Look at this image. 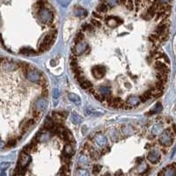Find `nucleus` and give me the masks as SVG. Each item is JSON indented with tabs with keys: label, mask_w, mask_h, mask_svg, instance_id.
<instances>
[{
	"label": "nucleus",
	"mask_w": 176,
	"mask_h": 176,
	"mask_svg": "<svg viewBox=\"0 0 176 176\" xmlns=\"http://www.w3.org/2000/svg\"><path fill=\"white\" fill-rule=\"evenodd\" d=\"M154 68L157 71H159V73L167 74L170 71V70L167 67V65L165 63H162V62H156L155 64H154Z\"/></svg>",
	"instance_id": "nucleus-9"
},
{
	"label": "nucleus",
	"mask_w": 176,
	"mask_h": 176,
	"mask_svg": "<svg viewBox=\"0 0 176 176\" xmlns=\"http://www.w3.org/2000/svg\"><path fill=\"white\" fill-rule=\"evenodd\" d=\"M19 53L25 54V55H34L37 52H36V50H34V49H33L31 48H21Z\"/></svg>",
	"instance_id": "nucleus-24"
},
{
	"label": "nucleus",
	"mask_w": 176,
	"mask_h": 176,
	"mask_svg": "<svg viewBox=\"0 0 176 176\" xmlns=\"http://www.w3.org/2000/svg\"><path fill=\"white\" fill-rule=\"evenodd\" d=\"M35 123V120L33 119H29V120H26L25 122H23L22 125H20V129L22 130L23 132H26L31 126L33 125V123Z\"/></svg>",
	"instance_id": "nucleus-14"
},
{
	"label": "nucleus",
	"mask_w": 176,
	"mask_h": 176,
	"mask_svg": "<svg viewBox=\"0 0 176 176\" xmlns=\"http://www.w3.org/2000/svg\"><path fill=\"white\" fill-rule=\"evenodd\" d=\"M31 160V157L29 155H26L25 153H20V157H19V164L21 167L26 168V167L29 164Z\"/></svg>",
	"instance_id": "nucleus-10"
},
{
	"label": "nucleus",
	"mask_w": 176,
	"mask_h": 176,
	"mask_svg": "<svg viewBox=\"0 0 176 176\" xmlns=\"http://www.w3.org/2000/svg\"><path fill=\"white\" fill-rule=\"evenodd\" d=\"M100 170H101V166L100 165H94L93 167V173L94 175H98L100 172Z\"/></svg>",
	"instance_id": "nucleus-37"
},
{
	"label": "nucleus",
	"mask_w": 176,
	"mask_h": 176,
	"mask_svg": "<svg viewBox=\"0 0 176 176\" xmlns=\"http://www.w3.org/2000/svg\"><path fill=\"white\" fill-rule=\"evenodd\" d=\"M158 176H175V164L167 167L159 173Z\"/></svg>",
	"instance_id": "nucleus-6"
},
{
	"label": "nucleus",
	"mask_w": 176,
	"mask_h": 176,
	"mask_svg": "<svg viewBox=\"0 0 176 176\" xmlns=\"http://www.w3.org/2000/svg\"><path fill=\"white\" fill-rule=\"evenodd\" d=\"M59 3H60L62 5H63V6H66L67 4H70V2H62V1H60Z\"/></svg>",
	"instance_id": "nucleus-46"
},
{
	"label": "nucleus",
	"mask_w": 176,
	"mask_h": 176,
	"mask_svg": "<svg viewBox=\"0 0 176 176\" xmlns=\"http://www.w3.org/2000/svg\"><path fill=\"white\" fill-rule=\"evenodd\" d=\"M174 138H175V133L171 132L169 129H167L163 132H161V136L160 137V143L163 146L168 147L174 143Z\"/></svg>",
	"instance_id": "nucleus-2"
},
{
	"label": "nucleus",
	"mask_w": 176,
	"mask_h": 176,
	"mask_svg": "<svg viewBox=\"0 0 176 176\" xmlns=\"http://www.w3.org/2000/svg\"><path fill=\"white\" fill-rule=\"evenodd\" d=\"M47 108V101L45 100V99H38L35 103H34V110L41 113L42 111H44Z\"/></svg>",
	"instance_id": "nucleus-8"
},
{
	"label": "nucleus",
	"mask_w": 176,
	"mask_h": 176,
	"mask_svg": "<svg viewBox=\"0 0 176 176\" xmlns=\"http://www.w3.org/2000/svg\"><path fill=\"white\" fill-rule=\"evenodd\" d=\"M48 95V90H43L42 93H41V96H42V98H47Z\"/></svg>",
	"instance_id": "nucleus-45"
},
{
	"label": "nucleus",
	"mask_w": 176,
	"mask_h": 176,
	"mask_svg": "<svg viewBox=\"0 0 176 176\" xmlns=\"http://www.w3.org/2000/svg\"><path fill=\"white\" fill-rule=\"evenodd\" d=\"M149 40H150L151 41H152L153 43H156V42L158 41V40H159V37H158L156 34L152 33V34H151V35L149 36Z\"/></svg>",
	"instance_id": "nucleus-39"
},
{
	"label": "nucleus",
	"mask_w": 176,
	"mask_h": 176,
	"mask_svg": "<svg viewBox=\"0 0 176 176\" xmlns=\"http://www.w3.org/2000/svg\"><path fill=\"white\" fill-rule=\"evenodd\" d=\"M162 110H163V107H162V105H161V103H157L152 108V110L150 111V112H148V114L147 115H152V114H159V113H161L162 112Z\"/></svg>",
	"instance_id": "nucleus-17"
},
{
	"label": "nucleus",
	"mask_w": 176,
	"mask_h": 176,
	"mask_svg": "<svg viewBox=\"0 0 176 176\" xmlns=\"http://www.w3.org/2000/svg\"><path fill=\"white\" fill-rule=\"evenodd\" d=\"M68 98L71 101H72L74 104L76 105H80L81 104V100L79 98V96H78L77 94L74 93H69L68 94Z\"/></svg>",
	"instance_id": "nucleus-19"
},
{
	"label": "nucleus",
	"mask_w": 176,
	"mask_h": 176,
	"mask_svg": "<svg viewBox=\"0 0 176 176\" xmlns=\"http://www.w3.org/2000/svg\"><path fill=\"white\" fill-rule=\"evenodd\" d=\"M93 27H100L101 26V22L98 19H91V23H90Z\"/></svg>",
	"instance_id": "nucleus-34"
},
{
	"label": "nucleus",
	"mask_w": 176,
	"mask_h": 176,
	"mask_svg": "<svg viewBox=\"0 0 176 176\" xmlns=\"http://www.w3.org/2000/svg\"><path fill=\"white\" fill-rule=\"evenodd\" d=\"M127 103L128 105H130V107L132 106H138L141 103L140 101V98L138 96H136V95H131L128 98L127 100Z\"/></svg>",
	"instance_id": "nucleus-13"
},
{
	"label": "nucleus",
	"mask_w": 176,
	"mask_h": 176,
	"mask_svg": "<svg viewBox=\"0 0 176 176\" xmlns=\"http://www.w3.org/2000/svg\"><path fill=\"white\" fill-rule=\"evenodd\" d=\"M16 144H17V142H16L15 139H11V140H9V141L7 142L6 146H7V147H14V146L16 145Z\"/></svg>",
	"instance_id": "nucleus-40"
},
{
	"label": "nucleus",
	"mask_w": 176,
	"mask_h": 176,
	"mask_svg": "<svg viewBox=\"0 0 176 176\" xmlns=\"http://www.w3.org/2000/svg\"><path fill=\"white\" fill-rule=\"evenodd\" d=\"M74 14L78 17H86L87 15V11L81 7H77L74 9Z\"/></svg>",
	"instance_id": "nucleus-20"
},
{
	"label": "nucleus",
	"mask_w": 176,
	"mask_h": 176,
	"mask_svg": "<svg viewBox=\"0 0 176 176\" xmlns=\"http://www.w3.org/2000/svg\"><path fill=\"white\" fill-rule=\"evenodd\" d=\"M58 97H59V91H58V89H54L53 90V99L56 100V99H58Z\"/></svg>",
	"instance_id": "nucleus-42"
},
{
	"label": "nucleus",
	"mask_w": 176,
	"mask_h": 176,
	"mask_svg": "<svg viewBox=\"0 0 176 176\" xmlns=\"http://www.w3.org/2000/svg\"><path fill=\"white\" fill-rule=\"evenodd\" d=\"M162 132V127L160 124H157L153 127L152 129V134L153 135H157V134H160Z\"/></svg>",
	"instance_id": "nucleus-30"
},
{
	"label": "nucleus",
	"mask_w": 176,
	"mask_h": 176,
	"mask_svg": "<svg viewBox=\"0 0 176 176\" xmlns=\"http://www.w3.org/2000/svg\"><path fill=\"white\" fill-rule=\"evenodd\" d=\"M32 151H33V148H32L31 145L29 144V145H25V146H24L22 152H23V153H25V154H26V155H28V154H29V153H30Z\"/></svg>",
	"instance_id": "nucleus-32"
},
{
	"label": "nucleus",
	"mask_w": 176,
	"mask_h": 176,
	"mask_svg": "<svg viewBox=\"0 0 176 176\" xmlns=\"http://www.w3.org/2000/svg\"><path fill=\"white\" fill-rule=\"evenodd\" d=\"M11 166V164L10 163H7V162H3V163H1L0 164V170L1 171H4L5 169H7L9 167Z\"/></svg>",
	"instance_id": "nucleus-38"
},
{
	"label": "nucleus",
	"mask_w": 176,
	"mask_h": 176,
	"mask_svg": "<svg viewBox=\"0 0 176 176\" xmlns=\"http://www.w3.org/2000/svg\"><path fill=\"white\" fill-rule=\"evenodd\" d=\"M147 159L148 160L152 163V164H155V163H158L160 161V153L156 151V150H152V151H150L148 152V155H147Z\"/></svg>",
	"instance_id": "nucleus-7"
},
{
	"label": "nucleus",
	"mask_w": 176,
	"mask_h": 176,
	"mask_svg": "<svg viewBox=\"0 0 176 176\" xmlns=\"http://www.w3.org/2000/svg\"><path fill=\"white\" fill-rule=\"evenodd\" d=\"M126 4V8H128L130 11L133 10V7H134V3L132 1H127V2H124Z\"/></svg>",
	"instance_id": "nucleus-41"
},
{
	"label": "nucleus",
	"mask_w": 176,
	"mask_h": 176,
	"mask_svg": "<svg viewBox=\"0 0 176 176\" xmlns=\"http://www.w3.org/2000/svg\"><path fill=\"white\" fill-rule=\"evenodd\" d=\"M75 176H89V173L86 169H78L77 170Z\"/></svg>",
	"instance_id": "nucleus-31"
},
{
	"label": "nucleus",
	"mask_w": 176,
	"mask_h": 176,
	"mask_svg": "<svg viewBox=\"0 0 176 176\" xmlns=\"http://www.w3.org/2000/svg\"><path fill=\"white\" fill-rule=\"evenodd\" d=\"M4 145H4V143L3 141H1V140H0V149L4 148Z\"/></svg>",
	"instance_id": "nucleus-47"
},
{
	"label": "nucleus",
	"mask_w": 176,
	"mask_h": 176,
	"mask_svg": "<svg viewBox=\"0 0 176 176\" xmlns=\"http://www.w3.org/2000/svg\"><path fill=\"white\" fill-rule=\"evenodd\" d=\"M151 97H152V94H151L150 91H146V92H145V93L142 94V96H140L139 98H140V101H141V102H145V101L148 100Z\"/></svg>",
	"instance_id": "nucleus-26"
},
{
	"label": "nucleus",
	"mask_w": 176,
	"mask_h": 176,
	"mask_svg": "<svg viewBox=\"0 0 176 176\" xmlns=\"http://www.w3.org/2000/svg\"><path fill=\"white\" fill-rule=\"evenodd\" d=\"M61 173H62L63 175L69 176V175H70V168H69V166L64 165V166L61 168Z\"/></svg>",
	"instance_id": "nucleus-33"
},
{
	"label": "nucleus",
	"mask_w": 176,
	"mask_h": 176,
	"mask_svg": "<svg viewBox=\"0 0 176 176\" xmlns=\"http://www.w3.org/2000/svg\"><path fill=\"white\" fill-rule=\"evenodd\" d=\"M37 18L41 23L51 25L54 19V14L51 11H49L46 7H42V8H40V10L38 11Z\"/></svg>",
	"instance_id": "nucleus-1"
},
{
	"label": "nucleus",
	"mask_w": 176,
	"mask_h": 176,
	"mask_svg": "<svg viewBox=\"0 0 176 176\" xmlns=\"http://www.w3.org/2000/svg\"><path fill=\"white\" fill-rule=\"evenodd\" d=\"M110 87L109 86H100L99 87V92L100 93V95L106 97V96H109L110 94Z\"/></svg>",
	"instance_id": "nucleus-16"
},
{
	"label": "nucleus",
	"mask_w": 176,
	"mask_h": 176,
	"mask_svg": "<svg viewBox=\"0 0 176 176\" xmlns=\"http://www.w3.org/2000/svg\"><path fill=\"white\" fill-rule=\"evenodd\" d=\"M54 127H55V123H54V121H53L49 116L46 117L45 122H44V128H45L46 130H51L52 129H54Z\"/></svg>",
	"instance_id": "nucleus-15"
},
{
	"label": "nucleus",
	"mask_w": 176,
	"mask_h": 176,
	"mask_svg": "<svg viewBox=\"0 0 176 176\" xmlns=\"http://www.w3.org/2000/svg\"><path fill=\"white\" fill-rule=\"evenodd\" d=\"M108 6L104 2L97 6V11H99V13H105L108 11Z\"/></svg>",
	"instance_id": "nucleus-23"
},
{
	"label": "nucleus",
	"mask_w": 176,
	"mask_h": 176,
	"mask_svg": "<svg viewBox=\"0 0 176 176\" xmlns=\"http://www.w3.org/2000/svg\"><path fill=\"white\" fill-rule=\"evenodd\" d=\"M79 85H80V86H81L83 89H85V90H89L90 88L93 87L92 83H91L88 79H86V78H85L82 82H80Z\"/></svg>",
	"instance_id": "nucleus-21"
},
{
	"label": "nucleus",
	"mask_w": 176,
	"mask_h": 176,
	"mask_svg": "<svg viewBox=\"0 0 176 176\" xmlns=\"http://www.w3.org/2000/svg\"><path fill=\"white\" fill-rule=\"evenodd\" d=\"M92 72L95 78H101L106 74V67L103 65H96L92 69Z\"/></svg>",
	"instance_id": "nucleus-3"
},
{
	"label": "nucleus",
	"mask_w": 176,
	"mask_h": 176,
	"mask_svg": "<svg viewBox=\"0 0 176 176\" xmlns=\"http://www.w3.org/2000/svg\"><path fill=\"white\" fill-rule=\"evenodd\" d=\"M49 48H48L46 45H44L43 43H40L39 44V48H38V50H39V52L40 53H43V52H45V51H47L48 49Z\"/></svg>",
	"instance_id": "nucleus-35"
},
{
	"label": "nucleus",
	"mask_w": 176,
	"mask_h": 176,
	"mask_svg": "<svg viewBox=\"0 0 176 176\" xmlns=\"http://www.w3.org/2000/svg\"><path fill=\"white\" fill-rule=\"evenodd\" d=\"M100 157V156L99 152L94 151V150H93V151L91 152V158H92L93 160H98Z\"/></svg>",
	"instance_id": "nucleus-36"
},
{
	"label": "nucleus",
	"mask_w": 176,
	"mask_h": 176,
	"mask_svg": "<svg viewBox=\"0 0 176 176\" xmlns=\"http://www.w3.org/2000/svg\"><path fill=\"white\" fill-rule=\"evenodd\" d=\"M121 175H123L122 171H118V172H116V173L115 174V176H120Z\"/></svg>",
	"instance_id": "nucleus-48"
},
{
	"label": "nucleus",
	"mask_w": 176,
	"mask_h": 176,
	"mask_svg": "<svg viewBox=\"0 0 176 176\" xmlns=\"http://www.w3.org/2000/svg\"><path fill=\"white\" fill-rule=\"evenodd\" d=\"M93 17L95 18V19H98V20H99V19H102V16H101L100 13H97V12H95V11L93 12Z\"/></svg>",
	"instance_id": "nucleus-43"
},
{
	"label": "nucleus",
	"mask_w": 176,
	"mask_h": 176,
	"mask_svg": "<svg viewBox=\"0 0 176 176\" xmlns=\"http://www.w3.org/2000/svg\"><path fill=\"white\" fill-rule=\"evenodd\" d=\"M26 78L29 81L31 82H34V83H38L40 80H41V73L36 71V70H31V71H28L27 73H26Z\"/></svg>",
	"instance_id": "nucleus-4"
},
{
	"label": "nucleus",
	"mask_w": 176,
	"mask_h": 176,
	"mask_svg": "<svg viewBox=\"0 0 176 176\" xmlns=\"http://www.w3.org/2000/svg\"><path fill=\"white\" fill-rule=\"evenodd\" d=\"M71 119H72V122L75 123V124H79V123H82V117L80 116V115H78V114H76L75 112H73L72 113V115H71Z\"/></svg>",
	"instance_id": "nucleus-25"
},
{
	"label": "nucleus",
	"mask_w": 176,
	"mask_h": 176,
	"mask_svg": "<svg viewBox=\"0 0 176 176\" xmlns=\"http://www.w3.org/2000/svg\"><path fill=\"white\" fill-rule=\"evenodd\" d=\"M123 21L122 19H119L116 17H108V21L107 24L110 26V27H115L116 26H118L119 24H122Z\"/></svg>",
	"instance_id": "nucleus-12"
},
{
	"label": "nucleus",
	"mask_w": 176,
	"mask_h": 176,
	"mask_svg": "<svg viewBox=\"0 0 176 176\" xmlns=\"http://www.w3.org/2000/svg\"><path fill=\"white\" fill-rule=\"evenodd\" d=\"M79 162H80V163H86V162H87L86 157L85 155H81L80 158H79Z\"/></svg>",
	"instance_id": "nucleus-44"
},
{
	"label": "nucleus",
	"mask_w": 176,
	"mask_h": 176,
	"mask_svg": "<svg viewBox=\"0 0 176 176\" xmlns=\"http://www.w3.org/2000/svg\"><path fill=\"white\" fill-rule=\"evenodd\" d=\"M157 78L158 79L162 82V83H166L167 81V74H164V73H158L157 74Z\"/></svg>",
	"instance_id": "nucleus-28"
},
{
	"label": "nucleus",
	"mask_w": 176,
	"mask_h": 176,
	"mask_svg": "<svg viewBox=\"0 0 176 176\" xmlns=\"http://www.w3.org/2000/svg\"><path fill=\"white\" fill-rule=\"evenodd\" d=\"M148 169H149L148 165H147L145 162H142V163H140V165L137 167V172H138V174H145V173H147V172H148Z\"/></svg>",
	"instance_id": "nucleus-18"
},
{
	"label": "nucleus",
	"mask_w": 176,
	"mask_h": 176,
	"mask_svg": "<svg viewBox=\"0 0 176 176\" xmlns=\"http://www.w3.org/2000/svg\"><path fill=\"white\" fill-rule=\"evenodd\" d=\"M87 48H88L87 43L86 41H81V42H79V43H78V44L75 45V47L72 48V52L76 56H80V55H82L86 51V49Z\"/></svg>",
	"instance_id": "nucleus-5"
},
{
	"label": "nucleus",
	"mask_w": 176,
	"mask_h": 176,
	"mask_svg": "<svg viewBox=\"0 0 176 176\" xmlns=\"http://www.w3.org/2000/svg\"><path fill=\"white\" fill-rule=\"evenodd\" d=\"M63 154L68 155V156H72L74 154V150L72 148V146L70 144H67L64 147V151H63Z\"/></svg>",
	"instance_id": "nucleus-22"
},
{
	"label": "nucleus",
	"mask_w": 176,
	"mask_h": 176,
	"mask_svg": "<svg viewBox=\"0 0 176 176\" xmlns=\"http://www.w3.org/2000/svg\"><path fill=\"white\" fill-rule=\"evenodd\" d=\"M82 29L85 31H89V32H93L94 31V27L90 24V23H86L82 26Z\"/></svg>",
	"instance_id": "nucleus-29"
},
{
	"label": "nucleus",
	"mask_w": 176,
	"mask_h": 176,
	"mask_svg": "<svg viewBox=\"0 0 176 176\" xmlns=\"http://www.w3.org/2000/svg\"><path fill=\"white\" fill-rule=\"evenodd\" d=\"M146 60L148 61V63H151V62H152V57H147Z\"/></svg>",
	"instance_id": "nucleus-49"
},
{
	"label": "nucleus",
	"mask_w": 176,
	"mask_h": 176,
	"mask_svg": "<svg viewBox=\"0 0 176 176\" xmlns=\"http://www.w3.org/2000/svg\"><path fill=\"white\" fill-rule=\"evenodd\" d=\"M84 38H85V35H84V33H83L82 32H78V33H77V35H76L75 39H74V41H75V43H76V44H78V43H79V42L83 41Z\"/></svg>",
	"instance_id": "nucleus-27"
},
{
	"label": "nucleus",
	"mask_w": 176,
	"mask_h": 176,
	"mask_svg": "<svg viewBox=\"0 0 176 176\" xmlns=\"http://www.w3.org/2000/svg\"><path fill=\"white\" fill-rule=\"evenodd\" d=\"M95 143L100 146V147H105L107 145V138L104 135L98 134L95 137Z\"/></svg>",
	"instance_id": "nucleus-11"
}]
</instances>
